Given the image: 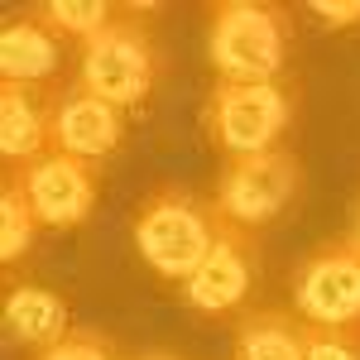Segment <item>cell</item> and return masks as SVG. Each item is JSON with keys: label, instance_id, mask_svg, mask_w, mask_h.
Returning <instances> with one entry per match:
<instances>
[{"label": "cell", "instance_id": "7", "mask_svg": "<svg viewBox=\"0 0 360 360\" xmlns=\"http://www.w3.org/2000/svg\"><path fill=\"white\" fill-rule=\"evenodd\" d=\"M5 173H10V178L20 183V193L29 197L39 226H53V231L82 226L86 217H91V207H96V188H101L96 164L72 159V154H63V149H44L39 159L15 164V168H5Z\"/></svg>", "mask_w": 360, "mask_h": 360}, {"label": "cell", "instance_id": "9", "mask_svg": "<svg viewBox=\"0 0 360 360\" xmlns=\"http://www.w3.org/2000/svg\"><path fill=\"white\" fill-rule=\"evenodd\" d=\"M125 139V111L101 101L96 91H86L82 82H63L53 91V144L49 149H63L72 159H106L111 149H120Z\"/></svg>", "mask_w": 360, "mask_h": 360}, {"label": "cell", "instance_id": "6", "mask_svg": "<svg viewBox=\"0 0 360 360\" xmlns=\"http://www.w3.org/2000/svg\"><path fill=\"white\" fill-rule=\"evenodd\" d=\"M293 312L307 327H360V245L336 236L293 274Z\"/></svg>", "mask_w": 360, "mask_h": 360}, {"label": "cell", "instance_id": "5", "mask_svg": "<svg viewBox=\"0 0 360 360\" xmlns=\"http://www.w3.org/2000/svg\"><path fill=\"white\" fill-rule=\"evenodd\" d=\"M303 188V164L293 149H269V154H245V159H226L221 178H217V193L212 207L226 226H255L274 221L278 212L298 197Z\"/></svg>", "mask_w": 360, "mask_h": 360}, {"label": "cell", "instance_id": "19", "mask_svg": "<svg viewBox=\"0 0 360 360\" xmlns=\"http://www.w3.org/2000/svg\"><path fill=\"white\" fill-rule=\"evenodd\" d=\"M130 360H178L173 351H139V356H130Z\"/></svg>", "mask_w": 360, "mask_h": 360}, {"label": "cell", "instance_id": "4", "mask_svg": "<svg viewBox=\"0 0 360 360\" xmlns=\"http://www.w3.org/2000/svg\"><path fill=\"white\" fill-rule=\"evenodd\" d=\"M293 120V86L283 82H217L207 96V135L226 159L283 149L278 139Z\"/></svg>", "mask_w": 360, "mask_h": 360}, {"label": "cell", "instance_id": "14", "mask_svg": "<svg viewBox=\"0 0 360 360\" xmlns=\"http://www.w3.org/2000/svg\"><path fill=\"white\" fill-rule=\"evenodd\" d=\"M34 231H39V217H34L29 197L20 193V183L5 173V183H0V264L5 269H15L34 250Z\"/></svg>", "mask_w": 360, "mask_h": 360}, {"label": "cell", "instance_id": "2", "mask_svg": "<svg viewBox=\"0 0 360 360\" xmlns=\"http://www.w3.org/2000/svg\"><path fill=\"white\" fill-rule=\"evenodd\" d=\"M293 20L264 0H217L207 20V58L221 82H278L288 68Z\"/></svg>", "mask_w": 360, "mask_h": 360}, {"label": "cell", "instance_id": "16", "mask_svg": "<svg viewBox=\"0 0 360 360\" xmlns=\"http://www.w3.org/2000/svg\"><path fill=\"white\" fill-rule=\"evenodd\" d=\"M29 360H120V351H115V341L106 332H96V327H72L63 341L34 351Z\"/></svg>", "mask_w": 360, "mask_h": 360}, {"label": "cell", "instance_id": "12", "mask_svg": "<svg viewBox=\"0 0 360 360\" xmlns=\"http://www.w3.org/2000/svg\"><path fill=\"white\" fill-rule=\"evenodd\" d=\"M5 332L29 351H44L72 332L68 327V298L44 283H10L5 293Z\"/></svg>", "mask_w": 360, "mask_h": 360}, {"label": "cell", "instance_id": "15", "mask_svg": "<svg viewBox=\"0 0 360 360\" xmlns=\"http://www.w3.org/2000/svg\"><path fill=\"white\" fill-rule=\"evenodd\" d=\"M34 10H39V20L53 29L58 39H77V44H86L91 34H101L120 15L106 0H49V5H34Z\"/></svg>", "mask_w": 360, "mask_h": 360}, {"label": "cell", "instance_id": "11", "mask_svg": "<svg viewBox=\"0 0 360 360\" xmlns=\"http://www.w3.org/2000/svg\"><path fill=\"white\" fill-rule=\"evenodd\" d=\"M63 68V39L39 20V10L10 15L0 29V77L20 86H53Z\"/></svg>", "mask_w": 360, "mask_h": 360}, {"label": "cell", "instance_id": "20", "mask_svg": "<svg viewBox=\"0 0 360 360\" xmlns=\"http://www.w3.org/2000/svg\"><path fill=\"white\" fill-rule=\"evenodd\" d=\"M351 240L360 245V207H356V231H351Z\"/></svg>", "mask_w": 360, "mask_h": 360}, {"label": "cell", "instance_id": "13", "mask_svg": "<svg viewBox=\"0 0 360 360\" xmlns=\"http://www.w3.org/2000/svg\"><path fill=\"white\" fill-rule=\"evenodd\" d=\"M307 322L288 307H250L236 317V360H303Z\"/></svg>", "mask_w": 360, "mask_h": 360}, {"label": "cell", "instance_id": "1", "mask_svg": "<svg viewBox=\"0 0 360 360\" xmlns=\"http://www.w3.org/2000/svg\"><path fill=\"white\" fill-rule=\"evenodd\" d=\"M217 231H221L217 207L178 183L149 188L135 207V221H130L139 259L173 283H188L202 269V259L217 245Z\"/></svg>", "mask_w": 360, "mask_h": 360}, {"label": "cell", "instance_id": "8", "mask_svg": "<svg viewBox=\"0 0 360 360\" xmlns=\"http://www.w3.org/2000/svg\"><path fill=\"white\" fill-rule=\"evenodd\" d=\"M250 283H255V231L221 221L212 255L183 283V298L207 317H226V312H240V303L250 298Z\"/></svg>", "mask_w": 360, "mask_h": 360}, {"label": "cell", "instance_id": "10", "mask_svg": "<svg viewBox=\"0 0 360 360\" xmlns=\"http://www.w3.org/2000/svg\"><path fill=\"white\" fill-rule=\"evenodd\" d=\"M53 86L0 82V154L5 168L29 164L53 144Z\"/></svg>", "mask_w": 360, "mask_h": 360}, {"label": "cell", "instance_id": "17", "mask_svg": "<svg viewBox=\"0 0 360 360\" xmlns=\"http://www.w3.org/2000/svg\"><path fill=\"white\" fill-rule=\"evenodd\" d=\"M303 360H360V327H307Z\"/></svg>", "mask_w": 360, "mask_h": 360}, {"label": "cell", "instance_id": "3", "mask_svg": "<svg viewBox=\"0 0 360 360\" xmlns=\"http://www.w3.org/2000/svg\"><path fill=\"white\" fill-rule=\"evenodd\" d=\"M159 44L154 34L139 25L130 10H120L101 34H91L86 44H77V82L86 91H96L101 101H111L120 111L139 106L154 82H159Z\"/></svg>", "mask_w": 360, "mask_h": 360}, {"label": "cell", "instance_id": "18", "mask_svg": "<svg viewBox=\"0 0 360 360\" xmlns=\"http://www.w3.org/2000/svg\"><path fill=\"white\" fill-rule=\"evenodd\" d=\"M312 15H317L327 29L356 25V20H360V0H312Z\"/></svg>", "mask_w": 360, "mask_h": 360}]
</instances>
